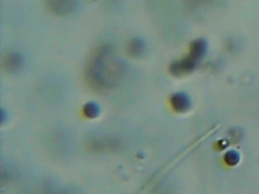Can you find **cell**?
Listing matches in <instances>:
<instances>
[{"label":"cell","mask_w":259,"mask_h":194,"mask_svg":"<svg viewBox=\"0 0 259 194\" xmlns=\"http://www.w3.org/2000/svg\"><path fill=\"white\" fill-rule=\"evenodd\" d=\"M125 74V64L109 44L99 45L89 58L85 76L88 83L99 90L114 87Z\"/></svg>","instance_id":"cell-1"},{"label":"cell","mask_w":259,"mask_h":194,"mask_svg":"<svg viewBox=\"0 0 259 194\" xmlns=\"http://www.w3.org/2000/svg\"><path fill=\"white\" fill-rule=\"evenodd\" d=\"M199 63L200 61H198L196 58L187 53V55L183 58L175 60L173 63H171L169 70L172 75L181 77L192 73L199 65Z\"/></svg>","instance_id":"cell-2"},{"label":"cell","mask_w":259,"mask_h":194,"mask_svg":"<svg viewBox=\"0 0 259 194\" xmlns=\"http://www.w3.org/2000/svg\"><path fill=\"white\" fill-rule=\"evenodd\" d=\"M47 9L57 16L72 14L79 5V0H45Z\"/></svg>","instance_id":"cell-3"},{"label":"cell","mask_w":259,"mask_h":194,"mask_svg":"<svg viewBox=\"0 0 259 194\" xmlns=\"http://www.w3.org/2000/svg\"><path fill=\"white\" fill-rule=\"evenodd\" d=\"M23 65H24V59L22 55L19 54L18 52H9L2 59L3 69L10 74H14L20 71Z\"/></svg>","instance_id":"cell-4"},{"label":"cell","mask_w":259,"mask_h":194,"mask_svg":"<svg viewBox=\"0 0 259 194\" xmlns=\"http://www.w3.org/2000/svg\"><path fill=\"white\" fill-rule=\"evenodd\" d=\"M170 104L175 111L184 113L191 107V99L185 92H175L170 97Z\"/></svg>","instance_id":"cell-5"},{"label":"cell","mask_w":259,"mask_h":194,"mask_svg":"<svg viewBox=\"0 0 259 194\" xmlns=\"http://www.w3.org/2000/svg\"><path fill=\"white\" fill-rule=\"evenodd\" d=\"M126 51L134 58H139L146 52V42L141 37H133L127 41Z\"/></svg>","instance_id":"cell-6"},{"label":"cell","mask_w":259,"mask_h":194,"mask_svg":"<svg viewBox=\"0 0 259 194\" xmlns=\"http://www.w3.org/2000/svg\"><path fill=\"white\" fill-rule=\"evenodd\" d=\"M83 113L88 118H95L100 113V107L96 102H87L83 107Z\"/></svg>","instance_id":"cell-7"},{"label":"cell","mask_w":259,"mask_h":194,"mask_svg":"<svg viewBox=\"0 0 259 194\" xmlns=\"http://www.w3.org/2000/svg\"><path fill=\"white\" fill-rule=\"evenodd\" d=\"M117 143L115 142V140L113 138H103V139H99L94 141L93 147L95 148H103V149H113L114 147H116Z\"/></svg>","instance_id":"cell-8"},{"label":"cell","mask_w":259,"mask_h":194,"mask_svg":"<svg viewBox=\"0 0 259 194\" xmlns=\"http://www.w3.org/2000/svg\"><path fill=\"white\" fill-rule=\"evenodd\" d=\"M186 5L189 7H198L201 6L202 4H204L206 1L208 0H184Z\"/></svg>","instance_id":"cell-9"},{"label":"cell","mask_w":259,"mask_h":194,"mask_svg":"<svg viewBox=\"0 0 259 194\" xmlns=\"http://www.w3.org/2000/svg\"><path fill=\"white\" fill-rule=\"evenodd\" d=\"M106 3H110L111 5H115L117 2H119L120 0H104Z\"/></svg>","instance_id":"cell-10"}]
</instances>
